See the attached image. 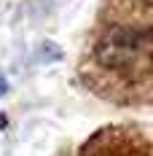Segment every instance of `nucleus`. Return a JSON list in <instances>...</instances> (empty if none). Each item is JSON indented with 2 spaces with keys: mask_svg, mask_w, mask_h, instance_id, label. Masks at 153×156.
I'll return each instance as SVG.
<instances>
[{
  "mask_svg": "<svg viewBox=\"0 0 153 156\" xmlns=\"http://www.w3.org/2000/svg\"><path fill=\"white\" fill-rule=\"evenodd\" d=\"M94 59L105 70L134 76L153 65V27L116 24L102 32L94 46Z\"/></svg>",
  "mask_w": 153,
  "mask_h": 156,
  "instance_id": "nucleus-1",
  "label": "nucleus"
},
{
  "mask_svg": "<svg viewBox=\"0 0 153 156\" xmlns=\"http://www.w3.org/2000/svg\"><path fill=\"white\" fill-rule=\"evenodd\" d=\"M86 156H145L140 140L123 137L121 132H105L86 148Z\"/></svg>",
  "mask_w": 153,
  "mask_h": 156,
  "instance_id": "nucleus-2",
  "label": "nucleus"
},
{
  "mask_svg": "<svg viewBox=\"0 0 153 156\" xmlns=\"http://www.w3.org/2000/svg\"><path fill=\"white\" fill-rule=\"evenodd\" d=\"M145 3H148V5H153V0H145Z\"/></svg>",
  "mask_w": 153,
  "mask_h": 156,
  "instance_id": "nucleus-3",
  "label": "nucleus"
}]
</instances>
